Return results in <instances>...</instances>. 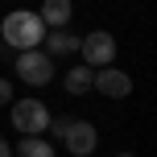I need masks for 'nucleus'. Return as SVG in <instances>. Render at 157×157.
Here are the masks:
<instances>
[{
  "mask_svg": "<svg viewBox=\"0 0 157 157\" xmlns=\"http://www.w3.org/2000/svg\"><path fill=\"white\" fill-rule=\"evenodd\" d=\"M0 41L13 46L17 54H21V50H37L41 41H46V25H41V17L33 13V8H17V13H8L4 21H0Z\"/></svg>",
  "mask_w": 157,
  "mask_h": 157,
  "instance_id": "f257e3e1",
  "label": "nucleus"
},
{
  "mask_svg": "<svg viewBox=\"0 0 157 157\" xmlns=\"http://www.w3.org/2000/svg\"><path fill=\"white\" fill-rule=\"evenodd\" d=\"M46 132H54L58 141L66 145V153L71 157H91L95 145H99V132H95V124H87V120H75V116H58L50 120Z\"/></svg>",
  "mask_w": 157,
  "mask_h": 157,
  "instance_id": "f03ea898",
  "label": "nucleus"
},
{
  "mask_svg": "<svg viewBox=\"0 0 157 157\" xmlns=\"http://www.w3.org/2000/svg\"><path fill=\"white\" fill-rule=\"evenodd\" d=\"M8 108H13V128H17L21 136H41V132L50 128V120H54V116H50V108H46L41 99H33V95L13 99Z\"/></svg>",
  "mask_w": 157,
  "mask_h": 157,
  "instance_id": "7ed1b4c3",
  "label": "nucleus"
},
{
  "mask_svg": "<svg viewBox=\"0 0 157 157\" xmlns=\"http://www.w3.org/2000/svg\"><path fill=\"white\" fill-rule=\"evenodd\" d=\"M13 66H17V78L21 83H29V87H46L50 78H54V58L46 54V50H21V54L13 58Z\"/></svg>",
  "mask_w": 157,
  "mask_h": 157,
  "instance_id": "20e7f679",
  "label": "nucleus"
},
{
  "mask_svg": "<svg viewBox=\"0 0 157 157\" xmlns=\"http://www.w3.org/2000/svg\"><path fill=\"white\" fill-rule=\"evenodd\" d=\"M78 58H83V66H91V71H103V66H112V58H116V37L103 29L87 33L83 41H78Z\"/></svg>",
  "mask_w": 157,
  "mask_h": 157,
  "instance_id": "39448f33",
  "label": "nucleus"
},
{
  "mask_svg": "<svg viewBox=\"0 0 157 157\" xmlns=\"http://www.w3.org/2000/svg\"><path fill=\"white\" fill-rule=\"evenodd\" d=\"M91 91L108 95V99H124V95H132V75L116 71V66H103V71H95V83Z\"/></svg>",
  "mask_w": 157,
  "mask_h": 157,
  "instance_id": "423d86ee",
  "label": "nucleus"
},
{
  "mask_svg": "<svg viewBox=\"0 0 157 157\" xmlns=\"http://www.w3.org/2000/svg\"><path fill=\"white\" fill-rule=\"evenodd\" d=\"M37 17H41V25H46V29H71L75 4H71V0H41Z\"/></svg>",
  "mask_w": 157,
  "mask_h": 157,
  "instance_id": "0eeeda50",
  "label": "nucleus"
},
{
  "mask_svg": "<svg viewBox=\"0 0 157 157\" xmlns=\"http://www.w3.org/2000/svg\"><path fill=\"white\" fill-rule=\"evenodd\" d=\"M78 41L71 29H46V41H41V50H46L50 58H66V54H78Z\"/></svg>",
  "mask_w": 157,
  "mask_h": 157,
  "instance_id": "6e6552de",
  "label": "nucleus"
},
{
  "mask_svg": "<svg viewBox=\"0 0 157 157\" xmlns=\"http://www.w3.org/2000/svg\"><path fill=\"white\" fill-rule=\"evenodd\" d=\"M91 83H95V71H91V66H83V62L71 66L66 78H62V87H66L71 95H87V91H91Z\"/></svg>",
  "mask_w": 157,
  "mask_h": 157,
  "instance_id": "1a4fd4ad",
  "label": "nucleus"
},
{
  "mask_svg": "<svg viewBox=\"0 0 157 157\" xmlns=\"http://www.w3.org/2000/svg\"><path fill=\"white\" fill-rule=\"evenodd\" d=\"M13 157H58L54 145L41 141V136H21V145L13 149Z\"/></svg>",
  "mask_w": 157,
  "mask_h": 157,
  "instance_id": "9d476101",
  "label": "nucleus"
},
{
  "mask_svg": "<svg viewBox=\"0 0 157 157\" xmlns=\"http://www.w3.org/2000/svg\"><path fill=\"white\" fill-rule=\"evenodd\" d=\"M4 103H13V83L0 78V108H4Z\"/></svg>",
  "mask_w": 157,
  "mask_h": 157,
  "instance_id": "9b49d317",
  "label": "nucleus"
},
{
  "mask_svg": "<svg viewBox=\"0 0 157 157\" xmlns=\"http://www.w3.org/2000/svg\"><path fill=\"white\" fill-rule=\"evenodd\" d=\"M0 157H13V145H8L4 136H0Z\"/></svg>",
  "mask_w": 157,
  "mask_h": 157,
  "instance_id": "f8f14e48",
  "label": "nucleus"
},
{
  "mask_svg": "<svg viewBox=\"0 0 157 157\" xmlns=\"http://www.w3.org/2000/svg\"><path fill=\"white\" fill-rule=\"evenodd\" d=\"M120 157H136V153H120Z\"/></svg>",
  "mask_w": 157,
  "mask_h": 157,
  "instance_id": "ddd939ff",
  "label": "nucleus"
}]
</instances>
